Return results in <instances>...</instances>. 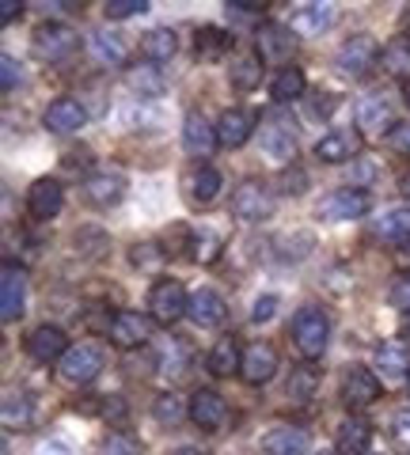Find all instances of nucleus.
I'll return each mask as SVG.
<instances>
[{
    "label": "nucleus",
    "mask_w": 410,
    "mask_h": 455,
    "mask_svg": "<svg viewBox=\"0 0 410 455\" xmlns=\"http://www.w3.org/2000/svg\"><path fill=\"white\" fill-rule=\"evenodd\" d=\"M289 334H293V346L301 349V357H308V361L323 357V349H327V341H331V319H327V311L316 307V304H304L293 315Z\"/></svg>",
    "instance_id": "nucleus-1"
},
{
    "label": "nucleus",
    "mask_w": 410,
    "mask_h": 455,
    "mask_svg": "<svg viewBox=\"0 0 410 455\" xmlns=\"http://www.w3.org/2000/svg\"><path fill=\"white\" fill-rule=\"evenodd\" d=\"M380 57H384V50H380V42L373 35H350L342 46H338L334 65H338V73H342V76L361 80V76H369L373 68L380 65Z\"/></svg>",
    "instance_id": "nucleus-2"
},
{
    "label": "nucleus",
    "mask_w": 410,
    "mask_h": 455,
    "mask_svg": "<svg viewBox=\"0 0 410 455\" xmlns=\"http://www.w3.org/2000/svg\"><path fill=\"white\" fill-rule=\"evenodd\" d=\"M31 50H35L38 61L61 65L80 50V38H76L73 27H65V23H42L31 38Z\"/></svg>",
    "instance_id": "nucleus-3"
},
{
    "label": "nucleus",
    "mask_w": 410,
    "mask_h": 455,
    "mask_svg": "<svg viewBox=\"0 0 410 455\" xmlns=\"http://www.w3.org/2000/svg\"><path fill=\"white\" fill-rule=\"evenodd\" d=\"M190 311V296L179 281H157L149 292V315L160 326H172Z\"/></svg>",
    "instance_id": "nucleus-4"
},
{
    "label": "nucleus",
    "mask_w": 410,
    "mask_h": 455,
    "mask_svg": "<svg viewBox=\"0 0 410 455\" xmlns=\"http://www.w3.org/2000/svg\"><path fill=\"white\" fill-rule=\"evenodd\" d=\"M353 122L365 137H391L395 133V107L388 95H365L358 107H353Z\"/></svg>",
    "instance_id": "nucleus-5"
},
{
    "label": "nucleus",
    "mask_w": 410,
    "mask_h": 455,
    "mask_svg": "<svg viewBox=\"0 0 410 455\" xmlns=\"http://www.w3.org/2000/svg\"><path fill=\"white\" fill-rule=\"evenodd\" d=\"M58 372L65 383H73V387H84V383H92L99 372H103V349L92 346V341H80L61 357Z\"/></svg>",
    "instance_id": "nucleus-6"
},
{
    "label": "nucleus",
    "mask_w": 410,
    "mask_h": 455,
    "mask_svg": "<svg viewBox=\"0 0 410 455\" xmlns=\"http://www.w3.org/2000/svg\"><path fill=\"white\" fill-rule=\"evenodd\" d=\"M270 212H274V197H270V190H266L262 182H254V179L239 182L236 194H232V217L236 220L259 224V220L270 217Z\"/></svg>",
    "instance_id": "nucleus-7"
},
{
    "label": "nucleus",
    "mask_w": 410,
    "mask_h": 455,
    "mask_svg": "<svg viewBox=\"0 0 410 455\" xmlns=\"http://www.w3.org/2000/svg\"><path fill=\"white\" fill-rule=\"evenodd\" d=\"M369 209H373L369 190L342 187V190H334V194H327V197L319 202V217H323V220H358V217H365Z\"/></svg>",
    "instance_id": "nucleus-8"
},
{
    "label": "nucleus",
    "mask_w": 410,
    "mask_h": 455,
    "mask_svg": "<svg viewBox=\"0 0 410 455\" xmlns=\"http://www.w3.org/2000/svg\"><path fill=\"white\" fill-rule=\"evenodd\" d=\"M23 311H27V277H23V266L4 262V269H0V319L16 323Z\"/></svg>",
    "instance_id": "nucleus-9"
},
{
    "label": "nucleus",
    "mask_w": 410,
    "mask_h": 455,
    "mask_svg": "<svg viewBox=\"0 0 410 455\" xmlns=\"http://www.w3.org/2000/svg\"><path fill=\"white\" fill-rule=\"evenodd\" d=\"M107 334L118 349H141V346H149V338H152V319L141 315V311H118V315L110 319Z\"/></svg>",
    "instance_id": "nucleus-10"
},
{
    "label": "nucleus",
    "mask_w": 410,
    "mask_h": 455,
    "mask_svg": "<svg viewBox=\"0 0 410 455\" xmlns=\"http://www.w3.org/2000/svg\"><path fill=\"white\" fill-rule=\"evenodd\" d=\"M338 8L331 4V0H312V4H296L289 12V31L293 35H304V38H316L323 35L327 27L334 23Z\"/></svg>",
    "instance_id": "nucleus-11"
},
{
    "label": "nucleus",
    "mask_w": 410,
    "mask_h": 455,
    "mask_svg": "<svg viewBox=\"0 0 410 455\" xmlns=\"http://www.w3.org/2000/svg\"><path fill=\"white\" fill-rule=\"evenodd\" d=\"M73 349L61 326H38V331L27 334V357L38 364H61V357Z\"/></svg>",
    "instance_id": "nucleus-12"
},
{
    "label": "nucleus",
    "mask_w": 410,
    "mask_h": 455,
    "mask_svg": "<svg viewBox=\"0 0 410 455\" xmlns=\"http://www.w3.org/2000/svg\"><path fill=\"white\" fill-rule=\"evenodd\" d=\"M190 421L205 433H217L221 425L229 421V403H224L213 387H197L190 395Z\"/></svg>",
    "instance_id": "nucleus-13"
},
{
    "label": "nucleus",
    "mask_w": 410,
    "mask_h": 455,
    "mask_svg": "<svg viewBox=\"0 0 410 455\" xmlns=\"http://www.w3.org/2000/svg\"><path fill=\"white\" fill-rule=\"evenodd\" d=\"M42 125L58 137L80 133L84 125H88V110H84L76 99H53V103L46 107V114H42Z\"/></svg>",
    "instance_id": "nucleus-14"
},
{
    "label": "nucleus",
    "mask_w": 410,
    "mask_h": 455,
    "mask_svg": "<svg viewBox=\"0 0 410 455\" xmlns=\"http://www.w3.org/2000/svg\"><path fill=\"white\" fill-rule=\"evenodd\" d=\"M217 145H221L217 122H209L205 114L190 110V114H187V122H182V148H187L190 156H197V160H205V156L213 152Z\"/></svg>",
    "instance_id": "nucleus-15"
},
{
    "label": "nucleus",
    "mask_w": 410,
    "mask_h": 455,
    "mask_svg": "<svg viewBox=\"0 0 410 455\" xmlns=\"http://www.w3.org/2000/svg\"><path fill=\"white\" fill-rule=\"evenodd\" d=\"M65 205V190L58 179H38L31 182V190H27V212H31L35 220H53Z\"/></svg>",
    "instance_id": "nucleus-16"
},
{
    "label": "nucleus",
    "mask_w": 410,
    "mask_h": 455,
    "mask_svg": "<svg viewBox=\"0 0 410 455\" xmlns=\"http://www.w3.org/2000/svg\"><path fill=\"white\" fill-rule=\"evenodd\" d=\"M266 455H312V433L301 425H277L262 436Z\"/></svg>",
    "instance_id": "nucleus-17"
},
{
    "label": "nucleus",
    "mask_w": 410,
    "mask_h": 455,
    "mask_svg": "<svg viewBox=\"0 0 410 455\" xmlns=\"http://www.w3.org/2000/svg\"><path fill=\"white\" fill-rule=\"evenodd\" d=\"M254 46H259L262 61H289L296 50V35L281 23H262L259 35H254Z\"/></svg>",
    "instance_id": "nucleus-18"
},
{
    "label": "nucleus",
    "mask_w": 410,
    "mask_h": 455,
    "mask_svg": "<svg viewBox=\"0 0 410 455\" xmlns=\"http://www.w3.org/2000/svg\"><path fill=\"white\" fill-rule=\"evenodd\" d=\"M254 133V114L247 107H229L217 118V137L224 148H244Z\"/></svg>",
    "instance_id": "nucleus-19"
},
{
    "label": "nucleus",
    "mask_w": 410,
    "mask_h": 455,
    "mask_svg": "<svg viewBox=\"0 0 410 455\" xmlns=\"http://www.w3.org/2000/svg\"><path fill=\"white\" fill-rule=\"evenodd\" d=\"M277 372V353L274 346H266V341H254V346L244 349V364H239V376H244L247 383H270Z\"/></svg>",
    "instance_id": "nucleus-20"
},
{
    "label": "nucleus",
    "mask_w": 410,
    "mask_h": 455,
    "mask_svg": "<svg viewBox=\"0 0 410 455\" xmlns=\"http://www.w3.org/2000/svg\"><path fill=\"white\" fill-rule=\"evenodd\" d=\"M361 152V137L353 130H334V133H323L316 140V156L323 164H346V160H358Z\"/></svg>",
    "instance_id": "nucleus-21"
},
{
    "label": "nucleus",
    "mask_w": 410,
    "mask_h": 455,
    "mask_svg": "<svg viewBox=\"0 0 410 455\" xmlns=\"http://www.w3.org/2000/svg\"><path fill=\"white\" fill-rule=\"evenodd\" d=\"M122 194H125V179L115 175V171H95V175L84 179V197H88L92 205H99V209L118 205Z\"/></svg>",
    "instance_id": "nucleus-22"
},
{
    "label": "nucleus",
    "mask_w": 410,
    "mask_h": 455,
    "mask_svg": "<svg viewBox=\"0 0 410 455\" xmlns=\"http://www.w3.org/2000/svg\"><path fill=\"white\" fill-rule=\"evenodd\" d=\"M380 395V379L376 372H369V368H353V372H346V383H342V403L350 410H365L373 406Z\"/></svg>",
    "instance_id": "nucleus-23"
},
{
    "label": "nucleus",
    "mask_w": 410,
    "mask_h": 455,
    "mask_svg": "<svg viewBox=\"0 0 410 455\" xmlns=\"http://www.w3.org/2000/svg\"><path fill=\"white\" fill-rule=\"evenodd\" d=\"M187 315L194 319V326H221L224 315H229V307H224V296L217 289H194L190 292V311Z\"/></svg>",
    "instance_id": "nucleus-24"
},
{
    "label": "nucleus",
    "mask_w": 410,
    "mask_h": 455,
    "mask_svg": "<svg viewBox=\"0 0 410 455\" xmlns=\"http://www.w3.org/2000/svg\"><path fill=\"white\" fill-rule=\"evenodd\" d=\"M262 152L270 156L274 164H289L296 160V133H293V125L285 122H266L262 125Z\"/></svg>",
    "instance_id": "nucleus-25"
},
{
    "label": "nucleus",
    "mask_w": 410,
    "mask_h": 455,
    "mask_svg": "<svg viewBox=\"0 0 410 455\" xmlns=\"http://www.w3.org/2000/svg\"><path fill=\"white\" fill-rule=\"evenodd\" d=\"M376 376L384 379H403L410 372V346L406 341H384V346L376 349Z\"/></svg>",
    "instance_id": "nucleus-26"
},
{
    "label": "nucleus",
    "mask_w": 410,
    "mask_h": 455,
    "mask_svg": "<svg viewBox=\"0 0 410 455\" xmlns=\"http://www.w3.org/2000/svg\"><path fill=\"white\" fill-rule=\"evenodd\" d=\"M194 50H197V61H224L232 53V35L221 31V27H197Z\"/></svg>",
    "instance_id": "nucleus-27"
},
{
    "label": "nucleus",
    "mask_w": 410,
    "mask_h": 455,
    "mask_svg": "<svg viewBox=\"0 0 410 455\" xmlns=\"http://www.w3.org/2000/svg\"><path fill=\"white\" fill-rule=\"evenodd\" d=\"M217 194H221V171L217 167L202 164V167H194L187 175V197L194 205H209Z\"/></svg>",
    "instance_id": "nucleus-28"
},
{
    "label": "nucleus",
    "mask_w": 410,
    "mask_h": 455,
    "mask_svg": "<svg viewBox=\"0 0 410 455\" xmlns=\"http://www.w3.org/2000/svg\"><path fill=\"white\" fill-rule=\"evenodd\" d=\"M4 429H31V421H35V403H31V395L20 391V387H8L4 391Z\"/></svg>",
    "instance_id": "nucleus-29"
},
{
    "label": "nucleus",
    "mask_w": 410,
    "mask_h": 455,
    "mask_svg": "<svg viewBox=\"0 0 410 455\" xmlns=\"http://www.w3.org/2000/svg\"><path fill=\"white\" fill-rule=\"evenodd\" d=\"M369 440H373V429H369V421H361V418H346L342 425H338V455H365L369 451Z\"/></svg>",
    "instance_id": "nucleus-30"
},
{
    "label": "nucleus",
    "mask_w": 410,
    "mask_h": 455,
    "mask_svg": "<svg viewBox=\"0 0 410 455\" xmlns=\"http://www.w3.org/2000/svg\"><path fill=\"white\" fill-rule=\"evenodd\" d=\"M229 84L236 92H254L262 84V61L254 53H236L229 65Z\"/></svg>",
    "instance_id": "nucleus-31"
},
{
    "label": "nucleus",
    "mask_w": 410,
    "mask_h": 455,
    "mask_svg": "<svg viewBox=\"0 0 410 455\" xmlns=\"http://www.w3.org/2000/svg\"><path fill=\"white\" fill-rule=\"evenodd\" d=\"M179 50V38L175 31H167V27H157V31H149L145 38H141V53H145V61L149 65H164V61H172Z\"/></svg>",
    "instance_id": "nucleus-32"
},
{
    "label": "nucleus",
    "mask_w": 410,
    "mask_h": 455,
    "mask_svg": "<svg viewBox=\"0 0 410 455\" xmlns=\"http://www.w3.org/2000/svg\"><path fill=\"white\" fill-rule=\"evenodd\" d=\"M373 235H376V239H388V243H406V239H410V205L388 209L384 217L376 220Z\"/></svg>",
    "instance_id": "nucleus-33"
},
{
    "label": "nucleus",
    "mask_w": 410,
    "mask_h": 455,
    "mask_svg": "<svg viewBox=\"0 0 410 455\" xmlns=\"http://www.w3.org/2000/svg\"><path fill=\"white\" fill-rule=\"evenodd\" d=\"M239 364H244V353H239V346L232 338H221L205 357V368L213 376H232V372H239Z\"/></svg>",
    "instance_id": "nucleus-34"
},
{
    "label": "nucleus",
    "mask_w": 410,
    "mask_h": 455,
    "mask_svg": "<svg viewBox=\"0 0 410 455\" xmlns=\"http://www.w3.org/2000/svg\"><path fill=\"white\" fill-rule=\"evenodd\" d=\"M304 73L296 65H285V68H277V76L270 80V99L274 103H293V99H301L304 95Z\"/></svg>",
    "instance_id": "nucleus-35"
},
{
    "label": "nucleus",
    "mask_w": 410,
    "mask_h": 455,
    "mask_svg": "<svg viewBox=\"0 0 410 455\" xmlns=\"http://www.w3.org/2000/svg\"><path fill=\"white\" fill-rule=\"evenodd\" d=\"M380 65H384V73H391L395 80H406L410 84V38H391L384 46V57H380Z\"/></svg>",
    "instance_id": "nucleus-36"
},
{
    "label": "nucleus",
    "mask_w": 410,
    "mask_h": 455,
    "mask_svg": "<svg viewBox=\"0 0 410 455\" xmlns=\"http://www.w3.org/2000/svg\"><path fill=\"white\" fill-rule=\"evenodd\" d=\"M92 57L99 65L118 68V65H125V42L118 35H110V31H95L92 35Z\"/></svg>",
    "instance_id": "nucleus-37"
},
{
    "label": "nucleus",
    "mask_w": 410,
    "mask_h": 455,
    "mask_svg": "<svg viewBox=\"0 0 410 455\" xmlns=\"http://www.w3.org/2000/svg\"><path fill=\"white\" fill-rule=\"evenodd\" d=\"M221 235L213 232V228H197V232H190V259L194 262H202V266H213L221 259Z\"/></svg>",
    "instance_id": "nucleus-38"
},
{
    "label": "nucleus",
    "mask_w": 410,
    "mask_h": 455,
    "mask_svg": "<svg viewBox=\"0 0 410 455\" xmlns=\"http://www.w3.org/2000/svg\"><path fill=\"white\" fill-rule=\"evenodd\" d=\"M152 418L160 425H179L182 418H190V403L175 391H164V395H157V403H152Z\"/></svg>",
    "instance_id": "nucleus-39"
},
{
    "label": "nucleus",
    "mask_w": 410,
    "mask_h": 455,
    "mask_svg": "<svg viewBox=\"0 0 410 455\" xmlns=\"http://www.w3.org/2000/svg\"><path fill=\"white\" fill-rule=\"evenodd\" d=\"M160 376H167V379H175V376H182L187 372V346H182L179 338H167L164 346H160Z\"/></svg>",
    "instance_id": "nucleus-40"
},
{
    "label": "nucleus",
    "mask_w": 410,
    "mask_h": 455,
    "mask_svg": "<svg viewBox=\"0 0 410 455\" xmlns=\"http://www.w3.org/2000/svg\"><path fill=\"white\" fill-rule=\"evenodd\" d=\"M125 80H130V88L137 95H160L164 92V80L157 73V65H133L130 73H125Z\"/></svg>",
    "instance_id": "nucleus-41"
},
{
    "label": "nucleus",
    "mask_w": 410,
    "mask_h": 455,
    "mask_svg": "<svg viewBox=\"0 0 410 455\" xmlns=\"http://www.w3.org/2000/svg\"><path fill=\"white\" fill-rule=\"evenodd\" d=\"M99 455H141V436L130 433V429H115V433L103 440Z\"/></svg>",
    "instance_id": "nucleus-42"
},
{
    "label": "nucleus",
    "mask_w": 410,
    "mask_h": 455,
    "mask_svg": "<svg viewBox=\"0 0 410 455\" xmlns=\"http://www.w3.org/2000/svg\"><path fill=\"white\" fill-rule=\"evenodd\" d=\"M107 243L110 239H107L103 228H80L76 232V251L84 254V259H99V254L107 251Z\"/></svg>",
    "instance_id": "nucleus-43"
},
{
    "label": "nucleus",
    "mask_w": 410,
    "mask_h": 455,
    "mask_svg": "<svg viewBox=\"0 0 410 455\" xmlns=\"http://www.w3.org/2000/svg\"><path fill=\"white\" fill-rule=\"evenodd\" d=\"M316 372L312 368H296V372L289 376V398H296V403H308V398L316 395Z\"/></svg>",
    "instance_id": "nucleus-44"
},
{
    "label": "nucleus",
    "mask_w": 410,
    "mask_h": 455,
    "mask_svg": "<svg viewBox=\"0 0 410 455\" xmlns=\"http://www.w3.org/2000/svg\"><path fill=\"white\" fill-rule=\"evenodd\" d=\"M107 20H130V16H145L149 12V0H110L103 8Z\"/></svg>",
    "instance_id": "nucleus-45"
},
{
    "label": "nucleus",
    "mask_w": 410,
    "mask_h": 455,
    "mask_svg": "<svg viewBox=\"0 0 410 455\" xmlns=\"http://www.w3.org/2000/svg\"><path fill=\"white\" fill-rule=\"evenodd\" d=\"M20 80H23V65H20L12 53H4V57H0V88H4V92H16Z\"/></svg>",
    "instance_id": "nucleus-46"
},
{
    "label": "nucleus",
    "mask_w": 410,
    "mask_h": 455,
    "mask_svg": "<svg viewBox=\"0 0 410 455\" xmlns=\"http://www.w3.org/2000/svg\"><path fill=\"white\" fill-rule=\"evenodd\" d=\"M130 259H133V266H141V269H160V262H164V247H157V243H141V247L130 251Z\"/></svg>",
    "instance_id": "nucleus-47"
},
{
    "label": "nucleus",
    "mask_w": 410,
    "mask_h": 455,
    "mask_svg": "<svg viewBox=\"0 0 410 455\" xmlns=\"http://www.w3.org/2000/svg\"><path fill=\"white\" fill-rule=\"evenodd\" d=\"M224 12H229V20H232V23H259V27H262V16H266V8L236 4V0H232V4H229V8H224Z\"/></svg>",
    "instance_id": "nucleus-48"
},
{
    "label": "nucleus",
    "mask_w": 410,
    "mask_h": 455,
    "mask_svg": "<svg viewBox=\"0 0 410 455\" xmlns=\"http://www.w3.org/2000/svg\"><path fill=\"white\" fill-rule=\"evenodd\" d=\"M388 300H391V307H399V311H403V315H410V274H403L399 281H395V284H391Z\"/></svg>",
    "instance_id": "nucleus-49"
},
{
    "label": "nucleus",
    "mask_w": 410,
    "mask_h": 455,
    "mask_svg": "<svg viewBox=\"0 0 410 455\" xmlns=\"http://www.w3.org/2000/svg\"><path fill=\"white\" fill-rule=\"evenodd\" d=\"M274 315H277V296H274V292L259 296V300H254V307H251V319H254V323H270Z\"/></svg>",
    "instance_id": "nucleus-50"
},
{
    "label": "nucleus",
    "mask_w": 410,
    "mask_h": 455,
    "mask_svg": "<svg viewBox=\"0 0 410 455\" xmlns=\"http://www.w3.org/2000/svg\"><path fill=\"white\" fill-rule=\"evenodd\" d=\"M391 425H395V429H391V433H395V440H399L403 448H410V406H403L399 414H395V421H391Z\"/></svg>",
    "instance_id": "nucleus-51"
},
{
    "label": "nucleus",
    "mask_w": 410,
    "mask_h": 455,
    "mask_svg": "<svg viewBox=\"0 0 410 455\" xmlns=\"http://www.w3.org/2000/svg\"><path fill=\"white\" fill-rule=\"evenodd\" d=\"M304 187H308L304 171H285V175H281V194H304Z\"/></svg>",
    "instance_id": "nucleus-52"
},
{
    "label": "nucleus",
    "mask_w": 410,
    "mask_h": 455,
    "mask_svg": "<svg viewBox=\"0 0 410 455\" xmlns=\"http://www.w3.org/2000/svg\"><path fill=\"white\" fill-rule=\"evenodd\" d=\"M388 140H391V148L399 152V156H410V122H399V125H395V133H391Z\"/></svg>",
    "instance_id": "nucleus-53"
},
{
    "label": "nucleus",
    "mask_w": 410,
    "mask_h": 455,
    "mask_svg": "<svg viewBox=\"0 0 410 455\" xmlns=\"http://www.w3.org/2000/svg\"><path fill=\"white\" fill-rule=\"evenodd\" d=\"M334 107H338L334 95H312V107H308V110H312V118H327Z\"/></svg>",
    "instance_id": "nucleus-54"
},
{
    "label": "nucleus",
    "mask_w": 410,
    "mask_h": 455,
    "mask_svg": "<svg viewBox=\"0 0 410 455\" xmlns=\"http://www.w3.org/2000/svg\"><path fill=\"white\" fill-rule=\"evenodd\" d=\"M23 16V4L20 0H0V23H12Z\"/></svg>",
    "instance_id": "nucleus-55"
},
{
    "label": "nucleus",
    "mask_w": 410,
    "mask_h": 455,
    "mask_svg": "<svg viewBox=\"0 0 410 455\" xmlns=\"http://www.w3.org/2000/svg\"><path fill=\"white\" fill-rule=\"evenodd\" d=\"M35 455H73V448L61 444V440H46V444H38Z\"/></svg>",
    "instance_id": "nucleus-56"
},
{
    "label": "nucleus",
    "mask_w": 410,
    "mask_h": 455,
    "mask_svg": "<svg viewBox=\"0 0 410 455\" xmlns=\"http://www.w3.org/2000/svg\"><path fill=\"white\" fill-rule=\"evenodd\" d=\"M373 179V164H358L350 171V182H358V190H361V182H369Z\"/></svg>",
    "instance_id": "nucleus-57"
},
{
    "label": "nucleus",
    "mask_w": 410,
    "mask_h": 455,
    "mask_svg": "<svg viewBox=\"0 0 410 455\" xmlns=\"http://www.w3.org/2000/svg\"><path fill=\"white\" fill-rule=\"evenodd\" d=\"M395 262H399L406 274H410V239H406V243H399V251H395Z\"/></svg>",
    "instance_id": "nucleus-58"
},
{
    "label": "nucleus",
    "mask_w": 410,
    "mask_h": 455,
    "mask_svg": "<svg viewBox=\"0 0 410 455\" xmlns=\"http://www.w3.org/2000/svg\"><path fill=\"white\" fill-rule=\"evenodd\" d=\"M172 455H202V451H197V448H175Z\"/></svg>",
    "instance_id": "nucleus-59"
},
{
    "label": "nucleus",
    "mask_w": 410,
    "mask_h": 455,
    "mask_svg": "<svg viewBox=\"0 0 410 455\" xmlns=\"http://www.w3.org/2000/svg\"><path fill=\"white\" fill-rule=\"evenodd\" d=\"M403 194H406V197H410V175H406V179H403Z\"/></svg>",
    "instance_id": "nucleus-60"
},
{
    "label": "nucleus",
    "mask_w": 410,
    "mask_h": 455,
    "mask_svg": "<svg viewBox=\"0 0 410 455\" xmlns=\"http://www.w3.org/2000/svg\"><path fill=\"white\" fill-rule=\"evenodd\" d=\"M403 331H406V334H410V315H406V319H403Z\"/></svg>",
    "instance_id": "nucleus-61"
},
{
    "label": "nucleus",
    "mask_w": 410,
    "mask_h": 455,
    "mask_svg": "<svg viewBox=\"0 0 410 455\" xmlns=\"http://www.w3.org/2000/svg\"><path fill=\"white\" fill-rule=\"evenodd\" d=\"M316 455H334V451H316Z\"/></svg>",
    "instance_id": "nucleus-62"
}]
</instances>
